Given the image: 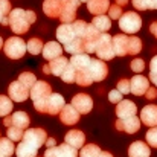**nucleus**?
<instances>
[{
	"label": "nucleus",
	"instance_id": "60",
	"mask_svg": "<svg viewBox=\"0 0 157 157\" xmlns=\"http://www.w3.org/2000/svg\"><path fill=\"white\" fill-rule=\"evenodd\" d=\"M3 18H5V17H3V15H2V12H0V23H2V20H3Z\"/></svg>",
	"mask_w": 157,
	"mask_h": 157
},
{
	"label": "nucleus",
	"instance_id": "11",
	"mask_svg": "<svg viewBox=\"0 0 157 157\" xmlns=\"http://www.w3.org/2000/svg\"><path fill=\"white\" fill-rule=\"evenodd\" d=\"M116 128L119 131H125L128 134H134L140 128V119L136 117V116H130L127 119H117L116 121Z\"/></svg>",
	"mask_w": 157,
	"mask_h": 157
},
{
	"label": "nucleus",
	"instance_id": "41",
	"mask_svg": "<svg viewBox=\"0 0 157 157\" xmlns=\"http://www.w3.org/2000/svg\"><path fill=\"white\" fill-rule=\"evenodd\" d=\"M108 17L111 18V20H119V17L124 14L122 12V6H119V5H110V8H108Z\"/></svg>",
	"mask_w": 157,
	"mask_h": 157
},
{
	"label": "nucleus",
	"instance_id": "45",
	"mask_svg": "<svg viewBox=\"0 0 157 157\" xmlns=\"http://www.w3.org/2000/svg\"><path fill=\"white\" fill-rule=\"evenodd\" d=\"M117 90H119L122 95L130 93V79H121V81L117 82Z\"/></svg>",
	"mask_w": 157,
	"mask_h": 157
},
{
	"label": "nucleus",
	"instance_id": "15",
	"mask_svg": "<svg viewBox=\"0 0 157 157\" xmlns=\"http://www.w3.org/2000/svg\"><path fill=\"white\" fill-rule=\"evenodd\" d=\"M59 119L64 125H75L79 121V113L73 105H64L63 110L59 111Z\"/></svg>",
	"mask_w": 157,
	"mask_h": 157
},
{
	"label": "nucleus",
	"instance_id": "6",
	"mask_svg": "<svg viewBox=\"0 0 157 157\" xmlns=\"http://www.w3.org/2000/svg\"><path fill=\"white\" fill-rule=\"evenodd\" d=\"M46 139H48V133L41 128H31V130H26L23 133V139L25 142H28L29 145H32L34 148H40L46 144Z\"/></svg>",
	"mask_w": 157,
	"mask_h": 157
},
{
	"label": "nucleus",
	"instance_id": "26",
	"mask_svg": "<svg viewBox=\"0 0 157 157\" xmlns=\"http://www.w3.org/2000/svg\"><path fill=\"white\" fill-rule=\"evenodd\" d=\"M15 156L17 157H37L38 156V150L23 140V142H20L18 147L15 148Z\"/></svg>",
	"mask_w": 157,
	"mask_h": 157
},
{
	"label": "nucleus",
	"instance_id": "57",
	"mask_svg": "<svg viewBox=\"0 0 157 157\" xmlns=\"http://www.w3.org/2000/svg\"><path fill=\"white\" fill-rule=\"evenodd\" d=\"M99 157H113L108 151H101V154H99Z\"/></svg>",
	"mask_w": 157,
	"mask_h": 157
},
{
	"label": "nucleus",
	"instance_id": "50",
	"mask_svg": "<svg viewBox=\"0 0 157 157\" xmlns=\"http://www.w3.org/2000/svg\"><path fill=\"white\" fill-rule=\"evenodd\" d=\"M144 96H145L147 99H150V101H151V99H156L157 98V90L154 89V87H148V90L145 92Z\"/></svg>",
	"mask_w": 157,
	"mask_h": 157
},
{
	"label": "nucleus",
	"instance_id": "1",
	"mask_svg": "<svg viewBox=\"0 0 157 157\" xmlns=\"http://www.w3.org/2000/svg\"><path fill=\"white\" fill-rule=\"evenodd\" d=\"M8 21H9V26L12 29L14 34L17 35H21V34H26L29 31V18H28V14L26 11L23 9H11L9 15H8Z\"/></svg>",
	"mask_w": 157,
	"mask_h": 157
},
{
	"label": "nucleus",
	"instance_id": "3",
	"mask_svg": "<svg viewBox=\"0 0 157 157\" xmlns=\"http://www.w3.org/2000/svg\"><path fill=\"white\" fill-rule=\"evenodd\" d=\"M3 51L8 58L11 59H20L26 53V43L20 37H11L3 43Z\"/></svg>",
	"mask_w": 157,
	"mask_h": 157
},
{
	"label": "nucleus",
	"instance_id": "8",
	"mask_svg": "<svg viewBox=\"0 0 157 157\" xmlns=\"http://www.w3.org/2000/svg\"><path fill=\"white\" fill-rule=\"evenodd\" d=\"M8 93H9V98L14 102H23L29 98V89H26L18 79L9 84Z\"/></svg>",
	"mask_w": 157,
	"mask_h": 157
},
{
	"label": "nucleus",
	"instance_id": "39",
	"mask_svg": "<svg viewBox=\"0 0 157 157\" xmlns=\"http://www.w3.org/2000/svg\"><path fill=\"white\" fill-rule=\"evenodd\" d=\"M61 78H63L64 82L72 84V82H75V79H76V70H75L70 64H67V67H66L64 72L61 73Z\"/></svg>",
	"mask_w": 157,
	"mask_h": 157
},
{
	"label": "nucleus",
	"instance_id": "56",
	"mask_svg": "<svg viewBox=\"0 0 157 157\" xmlns=\"http://www.w3.org/2000/svg\"><path fill=\"white\" fill-rule=\"evenodd\" d=\"M128 3V0H116V5H119V6H125Z\"/></svg>",
	"mask_w": 157,
	"mask_h": 157
},
{
	"label": "nucleus",
	"instance_id": "9",
	"mask_svg": "<svg viewBox=\"0 0 157 157\" xmlns=\"http://www.w3.org/2000/svg\"><path fill=\"white\" fill-rule=\"evenodd\" d=\"M148 87H150V79H147L142 75H134L130 79V93L136 96H144Z\"/></svg>",
	"mask_w": 157,
	"mask_h": 157
},
{
	"label": "nucleus",
	"instance_id": "29",
	"mask_svg": "<svg viewBox=\"0 0 157 157\" xmlns=\"http://www.w3.org/2000/svg\"><path fill=\"white\" fill-rule=\"evenodd\" d=\"M63 49H64L66 52L72 53V55H75V53H82L84 52V40H82L81 37H75L72 41L66 43Z\"/></svg>",
	"mask_w": 157,
	"mask_h": 157
},
{
	"label": "nucleus",
	"instance_id": "27",
	"mask_svg": "<svg viewBox=\"0 0 157 157\" xmlns=\"http://www.w3.org/2000/svg\"><path fill=\"white\" fill-rule=\"evenodd\" d=\"M9 119H11V125L18 127L21 130H26L29 127V116L25 111H15L12 116H9Z\"/></svg>",
	"mask_w": 157,
	"mask_h": 157
},
{
	"label": "nucleus",
	"instance_id": "22",
	"mask_svg": "<svg viewBox=\"0 0 157 157\" xmlns=\"http://www.w3.org/2000/svg\"><path fill=\"white\" fill-rule=\"evenodd\" d=\"M61 53H63V48H61L59 43H56V41H49V43L43 44L41 55H43V58L48 59V61H51V59H53V58L59 56Z\"/></svg>",
	"mask_w": 157,
	"mask_h": 157
},
{
	"label": "nucleus",
	"instance_id": "31",
	"mask_svg": "<svg viewBox=\"0 0 157 157\" xmlns=\"http://www.w3.org/2000/svg\"><path fill=\"white\" fill-rule=\"evenodd\" d=\"M142 49V41L139 37L133 35L128 37V44H127V55H137Z\"/></svg>",
	"mask_w": 157,
	"mask_h": 157
},
{
	"label": "nucleus",
	"instance_id": "58",
	"mask_svg": "<svg viewBox=\"0 0 157 157\" xmlns=\"http://www.w3.org/2000/svg\"><path fill=\"white\" fill-rule=\"evenodd\" d=\"M43 72H44V73H49V67H48V66H43Z\"/></svg>",
	"mask_w": 157,
	"mask_h": 157
},
{
	"label": "nucleus",
	"instance_id": "17",
	"mask_svg": "<svg viewBox=\"0 0 157 157\" xmlns=\"http://www.w3.org/2000/svg\"><path fill=\"white\" fill-rule=\"evenodd\" d=\"M64 142L69 144V145H72L73 148L79 150V148H82L84 144H86V136H84V133L79 131V130H70V131L66 134Z\"/></svg>",
	"mask_w": 157,
	"mask_h": 157
},
{
	"label": "nucleus",
	"instance_id": "46",
	"mask_svg": "<svg viewBox=\"0 0 157 157\" xmlns=\"http://www.w3.org/2000/svg\"><path fill=\"white\" fill-rule=\"evenodd\" d=\"M108 101L113 102V104L121 102V101H122V93H121L117 89H116V90H111V92L108 93Z\"/></svg>",
	"mask_w": 157,
	"mask_h": 157
},
{
	"label": "nucleus",
	"instance_id": "25",
	"mask_svg": "<svg viewBox=\"0 0 157 157\" xmlns=\"http://www.w3.org/2000/svg\"><path fill=\"white\" fill-rule=\"evenodd\" d=\"M87 8H89V12H92L95 15L105 14L110 8V0H89Z\"/></svg>",
	"mask_w": 157,
	"mask_h": 157
},
{
	"label": "nucleus",
	"instance_id": "44",
	"mask_svg": "<svg viewBox=\"0 0 157 157\" xmlns=\"http://www.w3.org/2000/svg\"><path fill=\"white\" fill-rule=\"evenodd\" d=\"M131 70L136 72V73L144 72V70H145V63H144V59H140V58H134V59L131 61Z\"/></svg>",
	"mask_w": 157,
	"mask_h": 157
},
{
	"label": "nucleus",
	"instance_id": "24",
	"mask_svg": "<svg viewBox=\"0 0 157 157\" xmlns=\"http://www.w3.org/2000/svg\"><path fill=\"white\" fill-rule=\"evenodd\" d=\"M43 12L51 18H58L61 12V0H44Z\"/></svg>",
	"mask_w": 157,
	"mask_h": 157
},
{
	"label": "nucleus",
	"instance_id": "21",
	"mask_svg": "<svg viewBox=\"0 0 157 157\" xmlns=\"http://www.w3.org/2000/svg\"><path fill=\"white\" fill-rule=\"evenodd\" d=\"M69 64V59L66 56H56L49 61V75H55V76H61V73L64 72V69L67 67Z\"/></svg>",
	"mask_w": 157,
	"mask_h": 157
},
{
	"label": "nucleus",
	"instance_id": "18",
	"mask_svg": "<svg viewBox=\"0 0 157 157\" xmlns=\"http://www.w3.org/2000/svg\"><path fill=\"white\" fill-rule=\"evenodd\" d=\"M111 43H113L114 55H117V56H125V55H127L128 37H127L125 34H117V35L111 37Z\"/></svg>",
	"mask_w": 157,
	"mask_h": 157
},
{
	"label": "nucleus",
	"instance_id": "5",
	"mask_svg": "<svg viewBox=\"0 0 157 157\" xmlns=\"http://www.w3.org/2000/svg\"><path fill=\"white\" fill-rule=\"evenodd\" d=\"M78 6H79V0H61V12L58 18L63 23H73L76 20Z\"/></svg>",
	"mask_w": 157,
	"mask_h": 157
},
{
	"label": "nucleus",
	"instance_id": "61",
	"mask_svg": "<svg viewBox=\"0 0 157 157\" xmlns=\"http://www.w3.org/2000/svg\"><path fill=\"white\" fill-rule=\"evenodd\" d=\"M89 0H79V3H87Z\"/></svg>",
	"mask_w": 157,
	"mask_h": 157
},
{
	"label": "nucleus",
	"instance_id": "47",
	"mask_svg": "<svg viewBox=\"0 0 157 157\" xmlns=\"http://www.w3.org/2000/svg\"><path fill=\"white\" fill-rule=\"evenodd\" d=\"M0 12L3 17H8L11 12V3L9 0H0Z\"/></svg>",
	"mask_w": 157,
	"mask_h": 157
},
{
	"label": "nucleus",
	"instance_id": "49",
	"mask_svg": "<svg viewBox=\"0 0 157 157\" xmlns=\"http://www.w3.org/2000/svg\"><path fill=\"white\" fill-rule=\"evenodd\" d=\"M131 2H133V6H134L137 11H145V9H148L147 0H131Z\"/></svg>",
	"mask_w": 157,
	"mask_h": 157
},
{
	"label": "nucleus",
	"instance_id": "42",
	"mask_svg": "<svg viewBox=\"0 0 157 157\" xmlns=\"http://www.w3.org/2000/svg\"><path fill=\"white\" fill-rule=\"evenodd\" d=\"M145 139H147V142L150 144V147L157 148V127H151V130H148Z\"/></svg>",
	"mask_w": 157,
	"mask_h": 157
},
{
	"label": "nucleus",
	"instance_id": "36",
	"mask_svg": "<svg viewBox=\"0 0 157 157\" xmlns=\"http://www.w3.org/2000/svg\"><path fill=\"white\" fill-rule=\"evenodd\" d=\"M18 81L26 87V89H29L31 90V87L35 84V81H37V78H35V75L32 73V72H23V73H20V76H18Z\"/></svg>",
	"mask_w": 157,
	"mask_h": 157
},
{
	"label": "nucleus",
	"instance_id": "12",
	"mask_svg": "<svg viewBox=\"0 0 157 157\" xmlns=\"http://www.w3.org/2000/svg\"><path fill=\"white\" fill-rule=\"evenodd\" d=\"M137 113V107L133 101H125L122 99L121 102L116 104V116L117 119H127L130 116H136Z\"/></svg>",
	"mask_w": 157,
	"mask_h": 157
},
{
	"label": "nucleus",
	"instance_id": "10",
	"mask_svg": "<svg viewBox=\"0 0 157 157\" xmlns=\"http://www.w3.org/2000/svg\"><path fill=\"white\" fill-rule=\"evenodd\" d=\"M72 105L76 108V111L79 114H87L92 111V107H93V101L89 95L86 93H79V95H75L73 99H72Z\"/></svg>",
	"mask_w": 157,
	"mask_h": 157
},
{
	"label": "nucleus",
	"instance_id": "7",
	"mask_svg": "<svg viewBox=\"0 0 157 157\" xmlns=\"http://www.w3.org/2000/svg\"><path fill=\"white\" fill-rule=\"evenodd\" d=\"M93 82H101L104 81L108 75V67L102 59H90V64L87 67Z\"/></svg>",
	"mask_w": 157,
	"mask_h": 157
},
{
	"label": "nucleus",
	"instance_id": "35",
	"mask_svg": "<svg viewBox=\"0 0 157 157\" xmlns=\"http://www.w3.org/2000/svg\"><path fill=\"white\" fill-rule=\"evenodd\" d=\"M12 99L11 98H8V96H5V95H0V116L3 117V116H8L11 111H12Z\"/></svg>",
	"mask_w": 157,
	"mask_h": 157
},
{
	"label": "nucleus",
	"instance_id": "37",
	"mask_svg": "<svg viewBox=\"0 0 157 157\" xmlns=\"http://www.w3.org/2000/svg\"><path fill=\"white\" fill-rule=\"evenodd\" d=\"M23 130L21 128H18V127H14V125H11V127H8V130H6V136H8V139H11L12 142H20L21 139H23Z\"/></svg>",
	"mask_w": 157,
	"mask_h": 157
},
{
	"label": "nucleus",
	"instance_id": "32",
	"mask_svg": "<svg viewBox=\"0 0 157 157\" xmlns=\"http://www.w3.org/2000/svg\"><path fill=\"white\" fill-rule=\"evenodd\" d=\"M78 154H79V157H99L101 148L98 145L89 144V145H84L81 148V153H78Z\"/></svg>",
	"mask_w": 157,
	"mask_h": 157
},
{
	"label": "nucleus",
	"instance_id": "43",
	"mask_svg": "<svg viewBox=\"0 0 157 157\" xmlns=\"http://www.w3.org/2000/svg\"><path fill=\"white\" fill-rule=\"evenodd\" d=\"M48 98H40V99H35L34 101V107L38 113H48Z\"/></svg>",
	"mask_w": 157,
	"mask_h": 157
},
{
	"label": "nucleus",
	"instance_id": "4",
	"mask_svg": "<svg viewBox=\"0 0 157 157\" xmlns=\"http://www.w3.org/2000/svg\"><path fill=\"white\" fill-rule=\"evenodd\" d=\"M95 53L99 56V59H113L116 55H114V51H113V43H111V35L107 34V32H102L99 35V38L96 40V49H95Z\"/></svg>",
	"mask_w": 157,
	"mask_h": 157
},
{
	"label": "nucleus",
	"instance_id": "16",
	"mask_svg": "<svg viewBox=\"0 0 157 157\" xmlns=\"http://www.w3.org/2000/svg\"><path fill=\"white\" fill-rule=\"evenodd\" d=\"M55 34H56V40H58L59 43H63V44L72 41V40L76 37L72 23H63L61 26H58V29H56Z\"/></svg>",
	"mask_w": 157,
	"mask_h": 157
},
{
	"label": "nucleus",
	"instance_id": "54",
	"mask_svg": "<svg viewBox=\"0 0 157 157\" xmlns=\"http://www.w3.org/2000/svg\"><path fill=\"white\" fill-rule=\"evenodd\" d=\"M150 81L157 87V73H151V72H150Z\"/></svg>",
	"mask_w": 157,
	"mask_h": 157
},
{
	"label": "nucleus",
	"instance_id": "53",
	"mask_svg": "<svg viewBox=\"0 0 157 157\" xmlns=\"http://www.w3.org/2000/svg\"><path fill=\"white\" fill-rule=\"evenodd\" d=\"M150 32L154 35L157 38V21H154V23H151V26H150Z\"/></svg>",
	"mask_w": 157,
	"mask_h": 157
},
{
	"label": "nucleus",
	"instance_id": "51",
	"mask_svg": "<svg viewBox=\"0 0 157 157\" xmlns=\"http://www.w3.org/2000/svg\"><path fill=\"white\" fill-rule=\"evenodd\" d=\"M150 70H151V73H157V55L150 63Z\"/></svg>",
	"mask_w": 157,
	"mask_h": 157
},
{
	"label": "nucleus",
	"instance_id": "23",
	"mask_svg": "<svg viewBox=\"0 0 157 157\" xmlns=\"http://www.w3.org/2000/svg\"><path fill=\"white\" fill-rule=\"evenodd\" d=\"M90 56H89V53L82 52V53H75L72 58H70V61H69V64L78 72V70H84V69H87L89 67V64H90Z\"/></svg>",
	"mask_w": 157,
	"mask_h": 157
},
{
	"label": "nucleus",
	"instance_id": "38",
	"mask_svg": "<svg viewBox=\"0 0 157 157\" xmlns=\"http://www.w3.org/2000/svg\"><path fill=\"white\" fill-rule=\"evenodd\" d=\"M58 150H59V154L61 157H78V150L76 148H73L72 145H69V144H61L59 147H58Z\"/></svg>",
	"mask_w": 157,
	"mask_h": 157
},
{
	"label": "nucleus",
	"instance_id": "48",
	"mask_svg": "<svg viewBox=\"0 0 157 157\" xmlns=\"http://www.w3.org/2000/svg\"><path fill=\"white\" fill-rule=\"evenodd\" d=\"M44 157H61L58 147H49L46 150V153H44Z\"/></svg>",
	"mask_w": 157,
	"mask_h": 157
},
{
	"label": "nucleus",
	"instance_id": "19",
	"mask_svg": "<svg viewBox=\"0 0 157 157\" xmlns=\"http://www.w3.org/2000/svg\"><path fill=\"white\" fill-rule=\"evenodd\" d=\"M150 154H151L150 147L142 140L133 142L128 148V156L130 157H150Z\"/></svg>",
	"mask_w": 157,
	"mask_h": 157
},
{
	"label": "nucleus",
	"instance_id": "59",
	"mask_svg": "<svg viewBox=\"0 0 157 157\" xmlns=\"http://www.w3.org/2000/svg\"><path fill=\"white\" fill-rule=\"evenodd\" d=\"M3 43H5V41H3V38H2V37H0V49H2V48H3Z\"/></svg>",
	"mask_w": 157,
	"mask_h": 157
},
{
	"label": "nucleus",
	"instance_id": "40",
	"mask_svg": "<svg viewBox=\"0 0 157 157\" xmlns=\"http://www.w3.org/2000/svg\"><path fill=\"white\" fill-rule=\"evenodd\" d=\"M87 25H89V23H86L84 20H75V21L72 23V26H73V31H75V35H76V37H81V38H84V35H86V31H87Z\"/></svg>",
	"mask_w": 157,
	"mask_h": 157
},
{
	"label": "nucleus",
	"instance_id": "34",
	"mask_svg": "<svg viewBox=\"0 0 157 157\" xmlns=\"http://www.w3.org/2000/svg\"><path fill=\"white\" fill-rule=\"evenodd\" d=\"M26 51L31 53V55H38L43 51V41L40 38H31L28 43H26Z\"/></svg>",
	"mask_w": 157,
	"mask_h": 157
},
{
	"label": "nucleus",
	"instance_id": "2",
	"mask_svg": "<svg viewBox=\"0 0 157 157\" xmlns=\"http://www.w3.org/2000/svg\"><path fill=\"white\" fill-rule=\"evenodd\" d=\"M119 28L125 34H136L142 28V18L137 12H125L119 17Z\"/></svg>",
	"mask_w": 157,
	"mask_h": 157
},
{
	"label": "nucleus",
	"instance_id": "33",
	"mask_svg": "<svg viewBox=\"0 0 157 157\" xmlns=\"http://www.w3.org/2000/svg\"><path fill=\"white\" fill-rule=\"evenodd\" d=\"M75 82H76L78 86L87 87V86H90V84L93 82V79H92L89 70L84 69V70H78V72H76V79H75Z\"/></svg>",
	"mask_w": 157,
	"mask_h": 157
},
{
	"label": "nucleus",
	"instance_id": "13",
	"mask_svg": "<svg viewBox=\"0 0 157 157\" xmlns=\"http://www.w3.org/2000/svg\"><path fill=\"white\" fill-rule=\"evenodd\" d=\"M52 93V89L51 86L46 82V81H35V84L31 87L29 90V96L32 98V101L35 99H40V98H48L49 95Z\"/></svg>",
	"mask_w": 157,
	"mask_h": 157
},
{
	"label": "nucleus",
	"instance_id": "20",
	"mask_svg": "<svg viewBox=\"0 0 157 157\" xmlns=\"http://www.w3.org/2000/svg\"><path fill=\"white\" fill-rule=\"evenodd\" d=\"M66 105L64 102V98L58 93H51L49 95V99H48V113L49 114H59V111L63 110V107Z\"/></svg>",
	"mask_w": 157,
	"mask_h": 157
},
{
	"label": "nucleus",
	"instance_id": "52",
	"mask_svg": "<svg viewBox=\"0 0 157 157\" xmlns=\"http://www.w3.org/2000/svg\"><path fill=\"white\" fill-rule=\"evenodd\" d=\"M148 9H157V0H147Z\"/></svg>",
	"mask_w": 157,
	"mask_h": 157
},
{
	"label": "nucleus",
	"instance_id": "14",
	"mask_svg": "<svg viewBox=\"0 0 157 157\" xmlns=\"http://www.w3.org/2000/svg\"><path fill=\"white\" fill-rule=\"evenodd\" d=\"M140 122L147 127H157V105H145L140 111Z\"/></svg>",
	"mask_w": 157,
	"mask_h": 157
},
{
	"label": "nucleus",
	"instance_id": "28",
	"mask_svg": "<svg viewBox=\"0 0 157 157\" xmlns=\"http://www.w3.org/2000/svg\"><path fill=\"white\" fill-rule=\"evenodd\" d=\"M92 25H93L99 32H107V31H110V28H111V18H110L108 15H105V14H99V15H96V17L93 18Z\"/></svg>",
	"mask_w": 157,
	"mask_h": 157
},
{
	"label": "nucleus",
	"instance_id": "30",
	"mask_svg": "<svg viewBox=\"0 0 157 157\" xmlns=\"http://www.w3.org/2000/svg\"><path fill=\"white\" fill-rule=\"evenodd\" d=\"M15 153L14 142L8 137H0V154L3 157H11Z\"/></svg>",
	"mask_w": 157,
	"mask_h": 157
},
{
	"label": "nucleus",
	"instance_id": "55",
	"mask_svg": "<svg viewBox=\"0 0 157 157\" xmlns=\"http://www.w3.org/2000/svg\"><path fill=\"white\" fill-rule=\"evenodd\" d=\"M46 145H48V148L49 147H55V139L53 137H48L46 139Z\"/></svg>",
	"mask_w": 157,
	"mask_h": 157
}]
</instances>
